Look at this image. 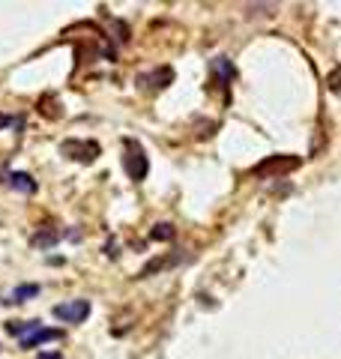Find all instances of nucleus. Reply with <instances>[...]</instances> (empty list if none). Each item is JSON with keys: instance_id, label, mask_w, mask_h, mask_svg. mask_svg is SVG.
<instances>
[{"instance_id": "nucleus-1", "label": "nucleus", "mask_w": 341, "mask_h": 359, "mask_svg": "<svg viewBox=\"0 0 341 359\" xmlns=\"http://www.w3.org/2000/svg\"><path fill=\"white\" fill-rule=\"evenodd\" d=\"M126 156H123V168H126V174L129 180H135V183H141V180L147 177L150 171V162H147V153H144V147L135 141V138H126Z\"/></svg>"}, {"instance_id": "nucleus-2", "label": "nucleus", "mask_w": 341, "mask_h": 359, "mask_svg": "<svg viewBox=\"0 0 341 359\" xmlns=\"http://www.w3.org/2000/svg\"><path fill=\"white\" fill-rule=\"evenodd\" d=\"M60 153L72 162H81V165H90L99 159V144L96 141H78V138H69V141L60 144Z\"/></svg>"}, {"instance_id": "nucleus-3", "label": "nucleus", "mask_w": 341, "mask_h": 359, "mask_svg": "<svg viewBox=\"0 0 341 359\" xmlns=\"http://www.w3.org/2000/svg\"><path fill=\"white\" fill-rule=\"evenodd\" d=\"M51 314L63 324H84L90 317V299H69L51 308Z\"/></svg>"}, {"instance_id": "nucleus-4", "label": "nucleus", "mask_w": 341, "mask_h": 359, "mask_svg": "<svg viewBox=\"0 0 341 359\" xmlns=\"http://www.w3.org/2000/svg\"><path fill=\"white\" fill-rule=\"evenodd\" d=\"M299 165H303V159H299V156H269L267 162L255 165V174H257V177H269V174H287V171H296Z\"/></svg>"}, {"instance_id": "nucleus-5", "label": "nucleus", "mask_w": 341, "mask_h": 359, "mask_svg": "<svg viewBox=\"0 0 341 359\" xmlns=\"http://www.w3.org/2000/svg\"><path fill=\"white\" fill-rule=\"evenodd\" d=\"M63 338V333L60 329H36L33 335H27V338H22V347L24 351H33V347H42V344H48V342H60Z\"/></svg>"}, {"instance_id": "nucleus-6", "label": "nucleus", "mask_w": 341, "mask_h": 359, "mask_svg": "<svg viewBox=\"0 0 341 359\" xmlns=\"http://www.w3.org/2000/svg\"><path fill=\"white\" fill-rule=\"evenodd\" d=\"M6 183H9V189H15V192H22V195H33L36 192V180L30 174H22V171L9 174Z\"/></svg>"}, {"instance_id": "nucleus-7", "label": "nucleus", "mask_w": 341, "mask_h": 359, "mask_svg": "<svg viewBox=\"0 0 341 359\" xmlns=\"http://www.w3.org/2000/svg\"><path fill=\"white\" fill-rule=\"evenodd\" d=\"M6 329H9V335H18V342H22V338L33 335L36 329H42V324L39 321H18V324H6Z\"/></svg>"}, {"instance_id": "nucleus-8", "label": "nucleus", "mask_w": 341, "mask_h": 359, "mask_svg": "<svg viewBox=\"0 0 341 359\" xmlns=\"http://www.w3.org/2000/svg\"><path fill=\"white\" fill-rule=\"evenodd\" d=\"M213 72L222 78V84L234 81V63H230L228 57H213Z\"/></svg>"}, {"instance_id": "nucleus-9", "label": "nucleus", "mask_w": 341, "mask_h": 359, "mask_svg": "<svg viewBox=\"0 0 341 359\" xmlns=\"http://www.w3.org/2000/svg\"><path fill=\"white\" fill-rule=\"evenodd\" d=\"M57 239H60V231H57V228H45V231L33 234V246H36V248H48V246H54Z\"/></svg>"}, {"instance_id": "nucleus-10", "label": "nucleus", "mask_w": 341, "mask_h": 359, "mask_svg": "<svg viewBox=\"0 0 341 359\" xmlns=\"http://www.w3.org/2000/svg\"><path fill=\"white\" fill-rule=\"evenodd\" d=\"M39 294V285H18L13 291V303H27V299H33Z\"/></svg>"}, {"instance_id": "nucleus-11", "label": "nucleus", "mask_w": 341, "mask_h": 359, "mask_svg": "<svg viewBox=\"0 0 341 359\" xmlns=\"http://www.w3.org/2000/svg\"><path fill=\"white\" fill-rule=\"evenodd\" d=\"M174 225H168V222H162V225H156L153 231H150V237L153 239H159V243H168V239H174Z\"/></svg>"}, {"instance_id": "nucleus-12", "label": "nucleus", "mask_w": 341, "mask_h": 359, "mask_svg": "<svg viewBox=\"0 0 341 359\" xmlns=\"http://www.w3.org/2000/svg\"><path fill=\"white\" fill-rule=\"evenodd\" d=\"M39 359H60V353H42Z\"/></svg>"}]
</instances>
